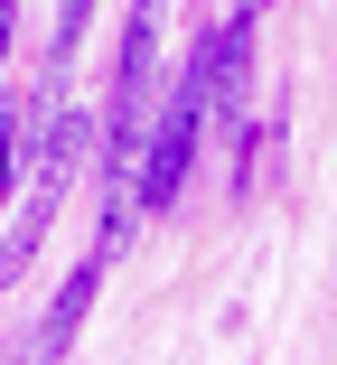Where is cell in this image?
Instances as JSON below:
<instances>
[{
  "mask_svg": "<svg viewBox=\"0 0 337 365\" xmlns=\"http://www.w3.org/2000/svg\"><path fill=\"white\" fill-rule=\"evenodd\" d=\"M160 19H169V0H131L122 66H113V103H103V178H131V169H141L150 94H160Z\"/></svg>",
  "mask_w": 337,
  "mask_h": 365,
  "instance_id": "6da1fadb",
  "label": "cell"
},
{
  "mask_svg": "<svg viewBox=\"0 0 337 365\" xmlns=\"http://www.w3.org/2000/svg\"><path fill=\"white\" fill-rule=\"evenodd\" d=\"M85 140H94V113H47V160H38V187H28V206H19V225L0 235V290H19V272L38 262L47 225H56V206H66V178H76V160H85Z\"/></svg>",
  "mask_w": 337,
  "mask_h": 365,
  "instance_id": "7a4b0ae2",
  "label": "cell"
},
{
  "mask_svg": "<svg viewBox=\"0 0 337 365\" xmlns=\"http://www.w3.org/2000/svg\"><path fill=\"white\" fill-rule=\"evenodd\" d=\"M197 140H207V85H197V66H178L169 103L150 113V140H141V169H131V187H141V215H160L187 169H197Z\"/></svg>",
  "mask_w": 337,
  "mask_h": 365,
  "instance_id": "3957f363",
  "label": "cell"
},
{
  "mask_svg": "<svg viewBox=\"0 0 337 365\" xmlns=\"http://www.w3.org/2000/svg\"><path fill=\"white\" fill-rule=\"evenodd\" d=\"M197 85H207V131L244 140V85H253V10H234L225 29H207V47L187 56Z\"/></svg>",
  "mask_w": 337,
  "mask_h": 365,
  "instance_id": "277c9868",
  "label": "cell"
},
{
  "mask_svg": "<svg viewBox=\"0 0 337 365\" xmlns=\"http://www.w3.org/2000/svg\"><path fill=\"white\" fill-rule=\"evenodd\" d=\"M103 272H113V262H103V253H85L76 272L56 281V300L38 309V337H28V356H66V346H76V328H85V309H94V290H103Z\"/></svg>",
  "mask_w": 337,
  "mask_h": 365,
  "instance_id": "5b68a950",
  "label": "cell"
},
{
  "mask_svg": "<svg viewBox=\"0 0 337 365\" xmlns=\"http://www.w3.org/2000/svg\"><path fill=\"white\" fill-rule=\"evenodd\" d=\"M85 19H94V0H56V47H47V76H66V66H76Z\"/></svg>",
  "mask_w": 337,
  "mask_h": 365,
  "instance_id": "8992f818",
  "label": "cell"
},
{
  "mask_svg": "<svg viewBox=\"0 0 337 365\" xmlns=\"http://www.w3.org/2000/svg\"><path fill=\"white\" fill-rule=\"evenodd\" d=\"M19 160H28V113H19V103H0V197L19 187Z\"/></svg>",
  "mask_w": 337,
  "mask_h": 365,
  "instance_id": "52a82bcc",
  "label": "cell"
},
{
  "mask_svg": "<svg viewBox=\"0 0 337 365\" xmlns=\"http://www.w3.org/2000/svg\"><path fill=\"white\" fill-rule=\"evenodd\" d=\"M10 38H19V0H0V66H10Z\"/></svg>",
  "mask_w": 337,
  "mask_h": 365,
  "instance_id": "ba28073f",
  "label": "cell"
},
{
  "mask_svg": "<svg viewBox=\"0 0 337 365\" xmlns=\"http://www.w3.org/2000/svg\"><path fill=\"white\" fill-rule=\"evenodd\" d=\"M244 10H262V0H244Z\"/></svg>",
  "mask_w": 337,
  "mask_h": 365,
  "instance_id": "9c48e42d",
  "label": "cell"
}]
</instances>
